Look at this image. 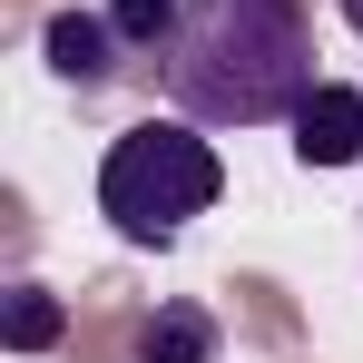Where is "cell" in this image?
<instances>
[{"label": "cell", "mask_w": 363, "mask_h": 363, "mask_svg": "<svg viewBox=\"0 0 363 363\" xmlns=\"http://www.w3.org/2000/svg\"><path fill=\"white\" fill-rule=\"evenodd\" d=\"M157 79L196 128H285L314 99V20L295 0H186Z\"/></svg>", "instance_id": "cell-1"}, {"label": "cell", "mask_w": 363, "mask_h": 363, "mask_svg": "<svg viewBox=\"0 0 363 363\" xmlns=\"http://www.w3.org/2000/svg\"><path fill=\"white\" fill-rule=\"evenodd\" d=\"M216 196H226V167L196 138V118H138L99 157V216L128 245H177Z\"/></svg>", "instance_id": "cell-2"}, {"label": "cell", "mask_w": 363, "mask_h": 363, "mask_svg": "<svg viewBox=\"0 0 363 363\" xmlns=\"http://www.w3.org/2000/svg\"><path fill=\"white\" fill-rule=\"evenodd\" d=\"M285 128H295V157H304V167H354V157H363V89L314 79V99H304Z\"/></svg>", "instance_id": "cell-3"}, {"label": "cell", "mask_w": 363, "mask_h": 363, "mask_svg": "<svg viewBox=\"0 0 363 363\" xmlns=\"http://www.w3.org/2000/svg\"><path fill=\"white\" fill-rule=\"evenodd\" d=\"M50 69H60L79 99H99V89L128 69L118 30H108V10H60V20H50Z\"/></svg>", "instance_id": "cell-4"}, {"label": "cell", "mask_w": 363, "mask_h": 363, "mask_svg": "<svg viewBox=\"0 0 363 363\" xmlns=\"http://www.w3.org/2000/svg\"><path fill=\"white\" fill-rule=\"evenodd\" d=\"M138 363H216V314L206 304H157L147 324H138Z\"/></svg>", "instance_id": "cell-5"}, {"label": "cell", "mask_w": 363, "mask_h": 363, "mask_svg": "<svg viewBox=\"0 0 363 363\" xmlns=\"http://www.w3.org/2000/svg\"><path fill=\"white\" fill-rule=\"evenodd\" d=\"M60 334H69V314H60L50 285H10V295H0V344H10V354H50Z\"/></svg>", "instance_id": "cell-6"}, {"label": "cell", "mask_w": 363, "mask_h": 363, "mask_svg": "<svg viewBox=\"0 0 363 363\" xmlns=\"http://www.w3.org/2000/svg\"><path fill=\"white\" fill-rule=\"evenodd\" d=\"M99 10H108V30H118L128 60H167V40H177V20H186V0H99Z\"/></svg>", "instance_id": "cell-7"}, {"label": "cell", "mask_w": 363, "mask_h": 363, "mask_svg": "<svg viewBox=\"0 0 363 363\" xmlns=\"http://www.w3.org/2000/svg\"><path fill=\"white\" fill-rule=\"evenodd\" d=\"M334 10H344V20H354V40H363V0H334Z\"/></svg>", "instance_id": "cell-8"}]
</instances>
